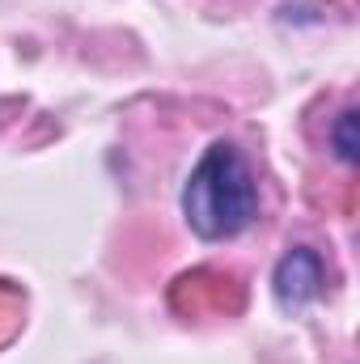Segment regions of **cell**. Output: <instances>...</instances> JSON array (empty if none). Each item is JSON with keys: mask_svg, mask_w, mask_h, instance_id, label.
I'll return each instance as SVG.
<instances>
[{"mask_svg": "<svg viewBox=\"0 0 360 364\" xmlns=\"http://www.w3.org/2000/svg\"><path fill=\"white\" fill-rule=\"evenodd\" d=\"M182 216L195 237L229 242L259 216V186L238 144L212 140L182 182Z\"/></svg>", "mask_w": 360, "mask_h": 364, "instance_id": "1", "label": "cell"}, {"mask_svg": "<svg viewBox=\"0 0 360 364\" xmlns=\"http://www.w3.org/2000/svg\"><path fill=\"white\" fill-rule=\"evenodd\" d=\"M322 284H327V267H322L318 250H309V246H292L275 263V275H271V292H275V305L284 314L309 309L322 296Z\"/></svg>", "mask_w": 360, "mask_h": 364, "instance_id": "2", "label": "cell"}, {"mask_svg": "<svg viewBox=\"0 0 360 364\" xmlns=\"http://www.w3.org/2000/svg\"><path fill=\"white\" fill-rule=\"evenodd\" d=\"M356 119H360V110H356V106H348V110H339V114H335V123H331V149H335V157H339L344 166H356V161H360Z\"/></svg>", "mask_w": 360, "mask_h": 364, "instance_id": "3", "label": "cell"}]
</instances>
